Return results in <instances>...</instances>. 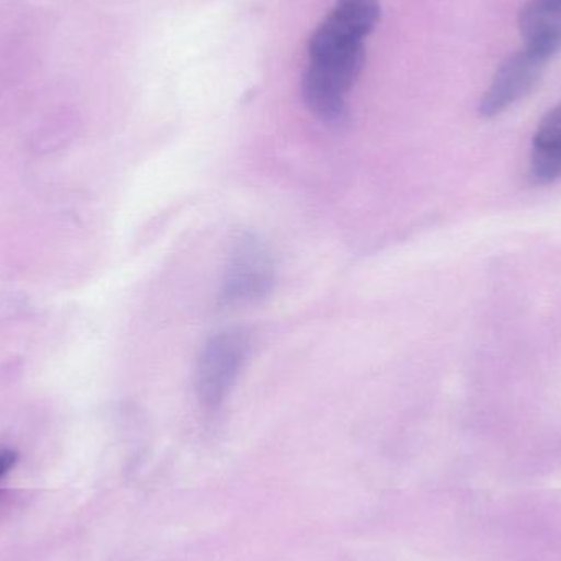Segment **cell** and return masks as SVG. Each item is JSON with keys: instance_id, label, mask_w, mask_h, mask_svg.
<instances>
[{"instance_id": "obj_1", "label": "cell", "mask_w": 561, "mask_h": 561, "mask_svg": "<svg viewBox=\"0 0 561 561\" xmlns=\"http://www.w3.org/2000/svg\"><path fill=\"white\" fill-rule=\"evenodd\" d=\"M381 15L379 0H335L310 35L302 98L320 121L336 124L365 65V39Z\"/></svg>"}, {"instance_id": "obj_6", "label": "cell", "mask_w": 561, "mask_h": 561, "mask_svg": "<svg viewBox=\"0 0 561 561\" xmlns=\"http://www.w3.org/2000/svg\"><path fill=\"white\" fill-rule=\"evenodd\" d=\"M561 22V0H530L519 16L520 32L523 35Z\"/></svg>"}, {"instance_id": "obj_7", "label": "cell", "mask_w": 561, "mask_h": 561, "mask_svg": "<svg viewBox=\"0 0 561 561\" xmlns=\"http://www.w3.org/2000/svg\"><path fill=\"white\" fill-rule=\"evenodd\" d=\"M19 455L10 448H0V478L5 477L15 467Z\"/></svg>"}, {"instance_id": "obj_5", "label": "cell", "mask_w": 561, "mask_h": 561, "mask_svg": "<svg viewBox=\"0 0 561 561\" xmlns=\"http://www.w3.org/2000/svg\"><path fill=\"white\" fill-rule=\"evenodd\" d=\"M530 180L549 184L561 178V102L537 127L530 150Z\"/></svg>"}, {"instance_id": "obj_4", "label": "cell", "mask_w": 561, "mask_h": 561, "mask_svg": "<svg viewBox=\"0 0 561 561\" xmlns=\"http://www.w3.org/2000/svg\"><path fill=\"white\" fill-rule=\"evenodd\" d=\"M552 58L553 55L547 49L526 43L523 49L510 56L497 69L486 94L481 99L480 114L486 118L496 117L529 94L539 82L547 61Z\"/></svg>"}, {"instance_id": "obj_2", "label": "cell", "mask_w": 561, "mask_h": 561, "mask_svg": "<svg viewBox=\"0 0 561 561\" xmlns=\"http://www.w3.org/2000/svg\"><path fill=\"white\" fill-rule=\"evenodd\" d=\"M250 339L242 330L217 333L204 345L196 369V391L206 408L222 404L236 385L247 356Z\"/></svg>"}, {"instance_id": "obj_3", "label": "cell", "mask_w": 561, "mask_h": 561, "mask_svg": "<svg viewBox=\"0 0 561 561\" xmlns=\"http://www.w3.org/2000/svg\"><path fill=\"white\" fill-rule=\"evenodd\" d=\"M275 284V263L265 245L249 237L233 249L222 280V299L230 306H249L265 299Z\"/></svg>"}]
</instances>
